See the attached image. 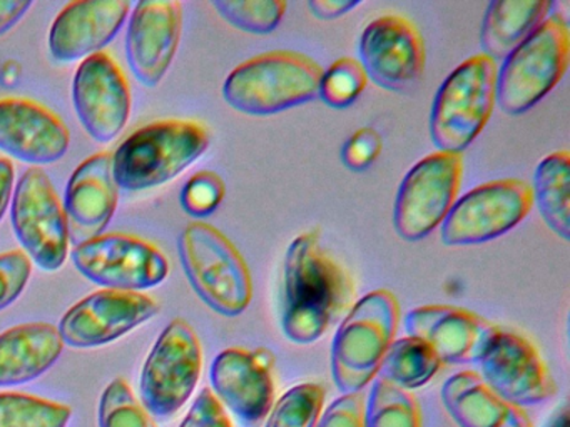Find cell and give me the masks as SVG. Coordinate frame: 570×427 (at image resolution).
Here are the masks:
<instances>
[{
    "label": "cell",
    "mask_w": 570,
    "mask_h": 427,
    "mask_svg": "<svg viewBox=\"0 0 570 427\" xmlns=\"http://www.w3.org/2000/svg\"><path fill=\"white\" fill-rule=\"evenodd\" d=\"M352 274L323 246L318 230L299 234L283 262L282 329L286 339L309 346L342 322L355 304Z\"/></svg>",
    "instance_id": "cell-1"
},
{
    "label": "cell",
    "mask_w": 570,
    "mask_h": 427,
    "mask_svg": "<svg viewBox=\"0 0 570 427\" xmlns=\"http://www.w3.org/2000/svg\"><path fill=\"white\" fill-rule=\"evenodd\" d=\"M209 147V132L196 120L168 119L132 132L112 153V176L128 192L165 186L191 167Z\"/></svg>",
    "instance_id": "cell-2"
},
{
    "label": "cell",
    "mask_w": 570,
    "mask_h": 427,
    "mask_svg": "<svg viewBox=\"0 0 570 427\" xmlns=\"http://www.w3.org/2000/svg\"><path fill=\"white\" fill-rule=\"evenodd\" d=\"M323 67L306 53L273 50L239 63L223 83V99L246 116H273L318 97Z\"/></svg>",
    "instance_id": "cell-3"
},
{
    "label": "cell",
    "mask_w": 570,
    "mask_h": 427,
    "mask_svg": "<svg viewBox=\"0 0 570 427\" xmlns=\"http://www.w3.org/2000/svg\"><path fill=\"white\" fill-rule=\"evenodd\" d=\"M399 322L400 304L390 290H373L353 304L332 344L333 383L342 396L360 393L379 376Z\"/></svg>",
    "instance_id": "cell-4"
},
{
    "label": "cell",
    "mask_w": 570,
    "mask_h": 427,
    "mask_svg": "<svg viewBox=\"0 0 570 427\" xmlns=\"http://www.w3.org/2000/svg\"><path fill=\"white\" fill-rule=\"evenodd\" d=\"M183 270L199 299L225 317L248 309L253 279L235 244L212 224H188L178 240Z\"/></svg>",
    "instance_id": "cell-5"
},
{
    "label": "cell",
    "mask_w": 570,
    "mask_h": 427,
    "mask_svg": "<svg viewBox=\"0 0 570 427\" xmlns=\"http://www.w3.org/2000/svg\"><path fill=\"white\" fill-rule=\"evenodd\" d=\"M570 30L566 17L550 16L502 60L497 70L495 102L509 116H522L537 106L567 72Z\"/></svg>",
    "instance_id": "cell-6"
},
{
    "label": "cell",
    "mask_w": 570,
    "mask_h": 427,
    "mask_svg": "<svg viewBox=\"0 0 570 427\" xmlns=\"http://www.w3.org/2000/svg\"><path fill=\"white\" fill-rule=\"evenodd\" d=\"M497 70L495 60L476 53L445 77L430 112V136L439 150L462 153L482 132L497 106Z\"/></svg>",
    "instance_id": "cell-7"
},
{
    "label": "cell",
    "mask_w": 570,
    "mask_h": 427,
    "mask_svg": "<svg viewBox=\"0 0 570 427\" xmlns=\"http://www.w3.org/2000/svg\"><path fill=\"white\" fill-rule=\"evenodd\" d=\"M202 369L198 334L186 320H171L142 366L139 403L155 419H169L195 393Z\"/></svg>",
    "instance_id": "cell-8"
},
{
    "label": "cell",
    "mask_w": 570,
    "mask_h": 427,
    "mask_svg": "<svg viewBox=\"0 0 570 427\" xmlns=\"http://www.w3.org/2000/svg\"><path fill=\"white\" fill-rule=\"evenodd\" d=\"M462 153H429L403 177L393 206V227L406 242H419L442 226L462 186Z\"/></svg>",
    "instance_id": "cell-9"
},
{
    "label": "cell",
    "mask_w": 570,
    "mask_h": 427,
    "mask_svg": "<svg viewBox=\"0 0 570 427\" xmlns=\"http://www.w3.org/2000/svg\"><path fill=\"white\" fill-rule=\"evenodd\" d=\"M532 207V187L525 180H490L456 199L440 226V237L450 247L490 242L519 226Z\"/></svg>",
    "instance_id": "cell-10"
},
{
    "label": "cell",
    "mask_w": 570,
    "mask_h": 427,
    "mask_svg": "<svg viewBox=\"0 0 570 427\" xmlns=\"http://www.w3.org/2000/svg\"><path fill=\"white\" fill-rule=\"evenodd\" d=\"M11 202L12 227L26 256L46 272L61 269L69 256V230L65 207L48 173L29 167Z\"/></svg>",
    "instance_id": "cell-11"
},
{
    "label": "cell",
    "mask_w": 570,
    "mask_h": 427,
    "mask_svg": "<svg viewBox=\"0 0 570 427\" xmlns=\"http://www.w3.org/2000/svg\"><path fill=\"white\" fill-rule=\"evenodd\" d=\"M71 259L81 276L102 289L142 292L169 276L165 252L128 234H102L76 246Z\"/></svg>",
    "instance_id": "cell-12"
},
{
    "label": "cell",
    "mask_w": 570,
    "mask_h": 427,
    "mask_svg": "<svg viewBox=\"0 0 570 427\" xmlns=\"http://www.w3.org/2000/svg\"><path fill=\"white\" fill-rule=\"evenodd\" d=\"M358 62L380 89L403 92L412 89L425 70V40L412 20L385 13L360 36Z\"/></svg>",
    "instance_id": "cell-13"
},
{
    "label": "cell",
    "mask_w": 570,
    "mask_h": 427,
    "mask_svg": "<svg viewBox=\"0 0 570 427\" xmlns=\"http://www.w3.org/2000/svg\"><path fill=\"white\" fill-rule=\"evenodd\" d=\"M158 310V302L146 294L101 289L75 304L62 316L58 330L65 346L92 349L121 339Z\"/></svg>",
    "instance_id": "cell-14"
},
{
    "label": "cell",
    "mask_w": 570,
    "mask_h": 427,
    "mask_svg": "<svg viewBox=\"0 0 570 427\" xmlns=\"http://www.w3.org/2000/svg\"><path fill=\"white\" fill-rule=\"evenodd\" d=\"M479 364L483 383L513 406H539L556 394V383L539 350L513 330L499 329Z\"/></svg>",
    "instance_id": "cell-15"
},
{
    "label": "cell",
    "mask_w": 570,
    "mask_h": 427,
    "mask_svg": "<svg viewBox=\"0 0 570 427\" xmlns=\"http://www.w3.org/2000/svg\"><path fill=\"white\" fill-rule=\"evenodd\" d=\"M72 102L79 122L98 142H111L125 130L131 113V90L109 53L82 60L72 80Z\"/></svg>",
    "instance_id": "cell-16"
},
{
    "label": "cell",
    "mask_w": 570,
    "mask_h": 427,
    "mask_svg": "<svg viewBox=\"0 0 570 427\" xmlns=\"http://www.w3.org/2000/svg\"><path fill=\"white\" fill-rule=\"evenodd\" d=\"M183 33V3L142 0L135 6L126 33V59L139 83L158 87L168 73Z\"/></svg>",
    "instance_id": "cell-17"
},
{
    "label": "cell",
    "mask_w": 570,
    "mask_h": 427,
    "mask_svg": "<svg viewBox=\"0 0 570 427\" xmlns=\"http://www.w3.org/2000/svg\"><path fill=\"white\" fill-rule=\"evenodd\" d=\"M273 356L266 349L229 347L212 364V390L219 403L248 424L268 416L275 404Z\"/></svg>",
    "instance_id": "cell-18"
},
{
    "label": "cell",
    "mask_w": 570,
    "mask_h": 427,
    "mask_svg": "<svg viewBox=\"0 0 570 427\" xmlns=\"http://www.w3.org/2000/svg\"><path fill=\"white\" fill-rule=\"evenodd\" d=\"M500 327L470 310L455 306H422L405 317L409 336L429 344L440 363H480Z\"/></svg>",
    "instance_id": "cell-19"
},
{
    "label": "cell",
    "mask_w": 570,
    "mask_h": 427,
    "mask_svg": "<svg viewBox=\"0 0 570 427\" xmlns=\"http://www.w3.org/2000/svg\"><path fill=\"white\" fill-rule=\"evenodd\" d=\"M71 133L61 119L41 103L0 99V150L31 167L49 166L68 153Z\"/></svg>",
    "instance_id": "cell-20"
},
{
    "label": "cell",
    "mask_w": 570,
    "mask_h": 427,
    "mask_svg": "<svg viewBox=\"0 0 570 427\" xmlns=\"http://www.w3.org/2000/svg\"><path fill=\"white\" fill-rule=\"evenodd\" d=\"M128 0H78L59 12L49 30V50L59 62H76L101 52L125 26Z\"/></svg>",
    "instance_id": "cell-21"
},
{
    "label": "cell",
    "mask_w": 570,
    "mask_h": 427,
    "mask_svg": "<svg viewBox=\"0 0 570 427\" xmlns=\"http://www.w3.org/2000/svg\"><path fill=\"white\" fill-rule=\"evenodd\" d=\"M119 187L112 176V153L99 152L72 172L65 207L69 242L76 246L105 234L118 209Z\"/></svg>",
    "instance_id": "cell-22"
},
{
    "label": "cell",
    "mask_w": 570,
    "mask_h": 427,
    "mask_svg": "<svg viewBox=\"0 0 570 427\" xmlns=\"http://www.w3.org/2000/svg\"><path fill=\"white\" fill-rule=\"evenodd\" d=\"M440 396L446 414L459 427H533L525 409L497 396L473 370L449 377Z\"/></svg>",
    "instance_id": "cell-23"
},
{
    "label": "cell",
    "mask_w": 570,
    "mask_h": 427,
    "mask_svg": "<svg viewBox=\"0 0 570 427\" xmlns=\"http://www.w3.org/2000/svg\"><path fill=\"white\" fill-rule=\"evenodd\" d=\"M65 350L58 327L21 324L0 334V387L22 386L48 373Z\"/></svg>",
    "instance_id": "cell-24"
},
{
    "label": "cell",
    "mask_w": 570,
    "mask_h": 427,
    "mask_svg": "<svg viewBox=\"0 0 570 427\" xmlns=\"http://www.w3.org/2000/svg\"><path fill=\"white\" fill-rule=\"evenodd\" d=\"M549 0H495L487 6L480 29L483 56L503 60L552 12Z\"/></svg>",
    "instance_id": "cell-25"
},
{
    "label": "cell",
    "mask_w": 570,
    "mask_h": 427,
    "mask_svg": "<svg viewBox=\"0 0 570 427\" xmlns=\"http://www.w3.org/2000/svg\"><path fill=\"white\" fill-rule=\"evenodd\" d=\"M533 203L550 230L562 240L570 237V153L557 150L543 157L533 173Z\"/></svg>",
    "instance_id": "cell-26"
},
{
    "label": "cell",
    "mask_w": 570,
    "mask_h": 427,
    "mask_svg": "<svg viewBox=\"0 0 570 427\" xmlns=\"http://www.w3.org/2000/svg\"><path fill=\"white\" fill-rule=\"evenodd\" d=\"M440 367L442 363L429 344L406 336L393 340L376 377L410 393L429 384Z\"/></svg>",
    "instance_id": "cell-27"
},
{
    "label": "cell",
    "mask_w": 570,
    "mask_h": 427,
    "mask_svg": "<svg viewBox=\"0 0 570 427\" xmlns=\"http://www.w3.org/2000/svg\"><path fill=\"white\" fill-rule=\"evenodd\" d=\"M363 427H422L415 396L376 377L363 413Z\"/></svg>",
    "instance_id": "cell-28"
},
{
    "label": "cell",
    "mask_w": 570,
    "mask_h": 427,
    "mask_svg": "<svg viewBox=\"0 0 570 427\" xmlns=\"http://www.w3.org/2000/svg\"><path fill=\"white\" fill-rule=\"evenodd\" d=\"M71 407L41 397L0 393V427H66Z\"/></svg>",
    "instance_id": "cell-29"
},
{
    "label": "cell",
    "mask_w": 570,
    "mask_h": 427,
    "mask_svg": "<svg viewBox=\"0 0 570 427\" xmlns=\"http://www.w3.org/2000/svg\"><path fill=\"white\" fill-rule=\"evenodd\" d=\"M212 7L235 29L266 36L278 29L288 3L283 0H213Z\"/></svg>",
    "instance_id": "cell-30"
},
{
    "label": "cell",
    "mask_w": 570,
    "mask_h": 427,
    "mask_svg": "<svg viewBox=\"0 0 570 427\" xmlns=\"http://www.w3.org/2000/svg\"><path fill=\"white\" fill-rule=\"evenodd\" d=\"M323 403L325 389L320 384H298L273 404L265 427H316Z\"/></svg>",
    "instance_id": "cell-31"
},
{
    "label": "cell",
    "mask_w": 570,
    "mask_h": 427,
    "mask_svg": "<svg viewBox=\"0 0 570 427\" xmlns=\"http://www.w3.org/2000/svg\"><path fill=\"white\" fill-rule=\"evenodd\" d=\"M366 83L368 77L358 59L343 57L323 70L318 97L332 109H346L362 96Z\"/></svg>",
    "instance_id": "cell-32"
},
{
    "label": "cell",
    "mask_w": 570,
    "mask_h": 427,
    "mask_svg": "<svg viewBox=\"0 0 570 427\" xmlns=\"http://www.w3.org/2000/svg\"><path fill=\"white\" fill-rule=\"evenodd\" d=\"M98 423L99 427H156L153 417L121 377L112 380L102 393Z\"/></svg>",
    "instance_id": "cell-33"
},
{
    "label": "cell",
    "mask_w": 570,
    "mask_h": 427,
    "mask_svg": "<svg viewBox=\"0 0 570 427\" xmlns=\"http://www.w3.org/2000/svg\"><path fill=\"white\" fill-rule=\"evenodd\" d=\"M225 180L212 170L195 173L183 187L181 206L189 216H212L225 199Z\"/></svg>",
    "instance_id": "cell-34"
},
{
    "label": "cell",
    "mask_w": 570,
    "mask_h": 427,
    "mask_svg": "<svg viewBox=\"0 0 570 427\" xmlns=\"http://www.w3.org/2000/svg\"><path fill=\"white\" fill-rule=\"evenodd\" d=\"M32 262L22 250L0 254V310L21 297L31 279Z\"/></svg>",
    "instance_id": "cell-35"
},
{
    "label": "cell",
    "mask_w": 570,
    "mask_h": 427,
    "mask_svg": "<svg viewBox=\"0 0 570 427\" xmlns=\"http://www.w3.org/2000/svg\"><path fill=\"white\" fill-rule=\"evenodd\" d=\"M382 137L372 127H362L346 139L342 147V160L353 172L370 169L382 152Z\"/></svg>",
    "instance_id": "cell-36"
},
{
    "label": "cell",
    "mask_w": 570,
    "mask_h": 427,
    "mask_svg": "<svg viewBox=\"0 0 570 427\" xmlns=\"http://www.w3.org/2000/svg\"><path fill=\"white\" fill-rule=\"evenodd\" d=\"M179 427H233L225 407L209 387L196 397L188 416Z\"/></svg>",
    "instance_id": "cell-37"
},
{
    "label": "cell",
    "mask_w": 570,
    "mask_h": 427,
    "mask_svg": "<svg viewBox=\"0 0 570 427\" xmlns=\"http://www.w3.org/2000/svg\"><path fill=\"white\" fill-rule=\"evenodd\" d=\"M365 400L360 393L343 394L320 416L316 427H363Z\"/></svg>",
    "instance_id": "cell-38"
},
{
    "label": "cell",
    "mask_w": 570,
    "mask_h": 427,
    "mask_svg": "<svg viewBox=\"0 0 570 427\" xmlns=\"http://www.w3.org/2000/svg\"><path fill=\"white\" fill-rule=\"evenodd\" d=\"M362 6L360 0H309L308 7L313 16L322 20H335Z\"/></svg>",
    "instance_id": "cell-39"
},
{
    "label": "cell",
    "mask_w": 570,
    "mask_h": 427,
    "mask_svg": "<svg viewBox=\"0 0 570 427\" xmlns=\"http://www.w3.org/2000/svg\"><path fill=\"white\" fill-rule=\"evenodd\" d=\"M32 3V0H0V37L21 22Z\"/></svg>",
    "instance_id": "cell-40"
},
{
    "label": "cell",
    "mask_w": 570,
    "mask_h": 427,
    "mask_svg": "<svg viewBox=\"0 0 570 427\" xmlns=\"http://www.w3.org/2000/svg\"><path fill=\"white\" fill-rule=\"evenodd\" d=\"M14 166L11 160L0 159V220L4 217L14 193Z\"/></svg>",
    "instance_id": "cell-41"
},
{
    "label": "cell",
    "mask_w": 570,
    "mask_h": 427,
    "mask_svg": "<svg viewBox=\"0 0 570 427\" xmlns=\"http://www.w3.org/2000/svg\"><path fill=\"white\" fill-rule=\"evenodd\" d=\"M562 427H566V424H563V426H562Z\"/></svg>",
    "instance_id": "cell-42"
}]
</instances>
